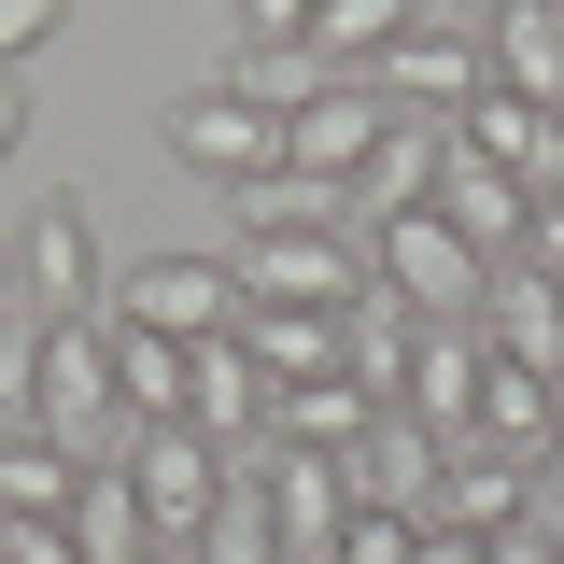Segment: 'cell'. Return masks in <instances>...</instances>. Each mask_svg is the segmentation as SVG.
<instances>
[{"label":"cell","instance_id":"cell-26","mask_svg":"<svg viewBox=\"0 0 564 564\" xmlns=\"http://www.w3.org/2000/svg\"><path fill=\"white\" fill-rule=\"evenodd\" d=\"M339 325L352 311H240V352L269 381H311V367H339Z\"/></svg>","mask_w":564,"mask_h":564},{"label":"cell","instance_id":"cell-35","mask_svg":"<svg viewBox=\"0 0 564 564\" xmlns=\"http://www.w3.org/2000/svg\"><path fill=\"white\" fill-rule=\"evenodd\" d=\"M29 141V70H0V155Z\"/></svg>","mask_w":564,"mask_h":564},{"label":"cell","instance_id":"cell-7","mask_svg":"<svg viewBox=\"0 0 564 564\" xmlns=\"http://www.w3.org/2000/svg\"><path fill=\"white\" fill-rule=\"evenodd\" d=\"M113 311L155 325V339H226L240 325V269L226 254H141V269H113Z\"/></svg>","mask_w":564,"mask_h":564},{"label":"cell","instance_id":"cell-6","mask_svg":"<svg viewBox=\"0 0 564 564\" xmlns=\"http://www.w3.org/2000/svg\"><path fill=\"white\" fill-rule=\"evenodd\" d=\"M367 85H381V113L452 128V113L480 99V29H466V14H423V29H395V43H381V70H367Z\"/></svg>","mask_w":564,"mask_h":564},{"label":"cell","instance_id":"cell-9","mask_svg":"<svg viewBox=\"0 0 564 564\" xmlns=\"http://www.w3.org/2000/svg\"><path fill=\"white\" fill-rule=\"evenodd\" d=\"M480 352L494 367H551L564 381V269H536V254H494V282H480Z\"/></svg>","mask_w":564,"mask_h":564},{"label":"cell","instance_id":"cell-2","mask_svg":"<svg viewBox=\"0 0 564 564\" xmlns=\"http://www.w3.org/2000/svg\"><path fill=\"white\" fill-rule=\"evenodd\" d=\"M43 437H57L70 466H128V395H113V311H70L43 325Z\"/></svg>","mask_w":564,"mask_h":564},{"label":"cell","instance_id":"cell-3","mask_svg":"<svg viewBox=\"0 0 564 564\" xmlns=\"http://www.w3.org/2000/svg\"><path fill=\"white\" fill-rule=\"evenodd\" d=\"M367 282H381L395 311H423V325H466V311H480V282H494V254L423 198V212H395V226H367Z\"/></svg>","mask_w":564,"mask_h":564},{"label":"cell","instance_id":"cell-22","mask_svg":"<svg viewBox=\"0 0 564 564\" xmlns=\"http://www.w3.org/2000/svg\"><path fill=\"white\" fill-rule=\"evenodd\" d=\"M141 551H155V522H141L128 466H85L70 480V564H141Z\"/></svg>","mask_w":564,"mask_h":564},{"label":"cell","instance_id":"cell-25","mask_svg":"<svg viewBox=\"0 0 564 564\" xmlns=\"http://www.w3.org/2000/svg\"><path fill=\"white\" fill-rule=\"evenodd\" d=\"M212 85H240L254 113H296V99H325L339 70L311 57V43H240V29H226V70H212Z\"/></svg>","mask_w":564,"mask_h":564},{"label":"cell","instance_id":"cell-29","mask_svg":"<svg viewBox=\"0 0 564 564\" xmlns=\"http://www.w3.org/2000/svg\"><path fill=\"white\" fill-rule=\"evenodd\" d=\"M410 551H423V522H410V508H352L325 564H410Z\"/></svg>","mask_w":564,"mask_h":564},{"label":"cell","instance_id":"cell-15","mask_svg":"<svg viewBox=\"0 0 564 564\" xmlns=\"http://www.w3.org/2000/svg\"><path fill=\"white\" fill-rule=\"evenodd\" d=\"M269 522H282V564H325L352 522V466L339 452H269Z\"/></svg>","mask_w":564,"mask_h":564},{"label":"cell","instance_id":"cell-4","mask_svg":"<svg viewBox=\"0 0 564 564\" xmlns=\"http://www.w3.org/2000/svg\"><path fill=\"white\" fill-rule=\"evenodd\" d=\"M14 311H43V325H70V311H113L99 212H85V198H43L29 226H14Z\"/></svg>","mask_w":564,"mask_h":564},{"label":"cell","instance_id":"cell-40","mask_svg":"<svg viewBox=\"0 0 564 564\" xmlns=\"http://www.w3.org/2000/svg\"><path fill=\"white\" fill-rule=\"evenodd\" d=\"M0 296H14V254H0Z\"/></svg>","mask_w":564,"mask_h":564},{"label":"cell","instance_id":"cell-33","mask_svg":"<svg viewBox=\"0 0 564 564\" xmlns=\"http://www.w3.org/2000/svg\"><path fill=\"white\" fill-rule=\"evenodd\" d=\"M0 564H70V522H0Z\"/></svg>","mask_w":564,"mask_h":564},{"label":"cell","instance_id":"cell-41","mask_svg":"<svg viewBox=\"0 0 564 564\" xmlns=\"http://www.w3.org/2000/svg\"><path fill=\"white\" fill-rule=\"evenodd\" d=\"M0 311H14V296H0Z\"/></svg>","mask_w":564,"mask_h":564},{"label":"cell","instance_id":"cell-36","mask_svg":"<svg viewBox=\"0 0 564 564\" xmlns=\"http://www.w3.org/2000/svg\"><path fill=\"white\" fill-rule=\"evenodd\" d=\"M410 564H480V536H452V522H423V551Z\"/></svg>","mask_w":564,"mask_h":564},{"label":"cell","instance_id":"cell-23","mask_svg":"<svg viewBox=\"0 0 564 564\" xmlns=\"http://www.w3.org/2000/svg\"><path fill=\"white\" fill-rule=\"evenodd\" d=\"M70 480L85 466H70L43 423H0V522H70Z\"/></svg>","mask_w":564,"mask_h":564},{"label":"cell","instance_id":"cell-31","mask_svg":"<svg viewBox=\"0 0 564 564\" xmlns=\"http://www.w3.org/2000/svg\"><path fill=\"white\" fill-rule=\"evenodd\" d=\"M522 254H536V269H564V170H536V184H522Z\"/></svg>","mask_w":564,"mask_h":564},{"label":"cell","instance_id":"cell-39","mask_svg":"<svg viewBox=\"0 0 564 564\" xmlns=\"http://www.w3.org/2000/svg\"><path fill=\"white\" fill-rule=\"evenodd\" d=\"M536 522H551V536H564V508H551V494H536Z\"/></svg>","mask_w":564,"mask_h":564},{"label":"cell","instance_id":"cell-34","mask_svg":"<svg viewBox=\"0 0 564 564\" xmlns=\"http://www.w3.org/2000/svg\"><path fill=\"white\" fill-rule=\"evenodd\" d=\"M480 564H564V536L551 522H508V536H480Z\"/></svg>","mask_w":564,"mask_h":564},{"label":"cell","instance_id":"cell-16","mask_svg":"<svg viewBox=\"0 0 564 564\" xmlns=\"http://www.w3.org/2000/svg\"><path fill=\"white\" fill-rule=\"evenodd\" d=\"M437 452H452V437H423L410 410H381V423L339 452V466H352V508H410V522H423V494H437Z\"/></svg>","mask_w":564,"mask_h":564},{"label":"cell","instance_id":"cell-12","mask_svg":"<svg viewBox=\"0 0 564 564\" xmlns=\"http://www.w3.org/2000/svg\"><path fill=\"white\" fill-rule=\"evenodd\" d=\"M437 155H452V128H423V113H381V141L352 155L339 212H352V226H395V212H423V198H437Z\"/></svg>","mask_w":564,"mask_h":564},{"label":"cell","instance_id":"cell-28","mask_svg":"<svg viewBox=\"0 0 564 564\" xmlns=\"http://www.w3.org/2000/svg\"><path fill=\"white\" fill-rule=\"evenodd\" d=\"M0 423H43V311H0Z\"/></svg>","mask_w":564,"mask_h":564},{"label":"cell","instance_id":"cell-37","mask_svg":"<svg viewBox=\"0 0 564 564\" xmlns=\"http://www.w3.org/2000/svg\"><path fill=\"white\" fill-rule=\"evenodd\" d=\"M423 14H466V29H480V14H494V0H423Z\"/></svg>","mask_w":564,"mask_h":564},{"label":"cell","instance_id":"cell-27","mask_svg":"<svg viewBox=\"0 0 564 564\" xmlns=\"http://www.w3.org/2000/svg\"><path fill=\"white\" fill-rule=\"evenodd\" d=\"M198 564H282V522H269V480H226L212 494V522L184 536Z\"/></svg>","mask_w":564,"mask_h":564},{"label":"cell","instance_id":"cell-19","mask_svg":"<svg viewBox=\"0 0 564 564\" xmlns=\"http://www.w3.org/2000/svg\"><path fill=\"white\" fill-rule=\"evenodd\" d=\"M452 141H466V155H494V170H522V184H536V170H564V113L508 99V85H480V99L452 113Z\"/></svg>","mask_w":564,"mask_h":564},{"label":"cell","instance_id":"cell-13","mask_svg":"<svg viewBox=\"0 0 564 564\" xmlns=\"http://www.w3.org/2000/svg\"><path fill=\"white\" fill-rule=\"evenodd\" d=\"M480 85L564 113V0H494V14H480Z\"/></svg>","mask_w":564,"mask_h":564},{"label":"cell","instance_id":"cell-8","mask_svg":"<svg viewBox=\"0 0 564 564\" xmlns=\"http://www.w3.org/2000/svg\"><path fill=\"white\" fill-rule=\"evenodd\" d=\"M128 494H141L155 536H198L212 494H226V437H198V423H141V437H128Z\"/></svg>","mask_w":564,"mask_h":564},{"label":"cell","instance_id":"cell-21","mask_svg":"<svg viewBox=\"0 0 564 564\" xmlns=\"http://www.w3.org/2000/svg\"><path fill=\"white\" fill-rule=\"evenodd\" d=\"M184 381H198V339H155V325L113 311V395H128V423H184Z\"/></svg>","mask_w":564,"mask_h":564},{"label":"cell","instance_id":"cell-30","mask_svg":"<svg viewBox=\"0 0 564 564\" xmlns=\"http://www.w3.org/2000/svg\"><path fill=\"white\" fill-rule=\"evenodd\" d=\"M57 29H70V0H0V70H29Z\"/></svg>","mask_w":564,"mask_h":564},{"label":"cell","instance_id":"cell-11","mask_svg":"<svg viewBox=\"0 0 564 564\" xmlns=\"http://www.w3.org/2000/svg\"><path fill=\"white\" fill-rule=\"evenodd\" d=\"M381 410H410L423 437H466V410H480V325H423L410 311V352H395V395Z\"/></svg>","mask_w":564,"mask_h":564},{"label":"cell","instance_id":"cell-38","mask_svg":"<svg viewBox=\"0 0 564 564\" xmlns=\"http://www.w3.org/2000/svg\"><path fill=\"white\" fill-rule=\"evenodd\" d=\"M141 564H198V551H184V536H155V551H141Z\"/></svg>","mask_w":564,"mask_h":564},{"label":"cell","instance_id":"cell-10","mask_svg":"<svg viewBox=\"0 0 564 564\" xmlns=\"http://www.w3.org/2000/svg\"><path fill=\"white\" fill-rule=\"evenodd\" d=\"M536 466L522 452H494V437H452L437 452V494H423V522H452V536H508V522H536Z\"/></svg>","mask_w":564,"mask_h":564},{"label":"cell","instance_id":"cell-20","mask_svg":"<svg viewBox=\"0 0 564 564\" xmlns=\"http://www.w3.org/2000/svg\"><path fill=\"white\" fill-rule=\"evenodd\" d=\"M437 212H452L480 254H522V170H494V155H466V141L437 155Z\"/></svg>","mask_w":564,"mask_h":564},{"label":"cell","instance_id":"cell-1","mask_svg":"<svg viewBox=\"0 0 564 564\" xmlns=\"http://www.w3.org/2000/svg\"><path fill=\"white\" fill-rule=\"evenodd\" d=\"M240 311H367V226H240L226 240Z\"/></svg>","mask_w":564,"mask_h":564},{"label":"cell","instance_id":"cell-14","mask_svg":"<svg viewBox=\"0 0 564 564\" xmlns=\"http://www.w3.org/2000/svg\"><path fill=\"white\" fill-rule=\"evenodd\" d=\"M367 141H381V85H325V99H296V113H282V170H296V184H352V155H367Z\"/></svg>","mask_w":564,"mask_h":564},{"label":"cell","instance_id":"cell-18","mask_svg":"<svg viewBox=\"0 0 564 564\" xmlns=\"http://www.w3.org/2000/svg\"><path fill=\"white\" fill-rule=\"evenodd\" d=\"M367 423H381V395L352 381V352H339V367H311V381H282V395H269V437H282V452H352Z\"/></svg>","mask_w":564,"mask_h":564},{"label":"cell","instance_id":"cell-32","mask_svg":"<svg viewBox=\"0 0 564 564\" xmlns=\"http://www.w3.org/2000/svg\"><path fill=\"white\" fill-rule=\"evenodd\" d=\"M240 43H311V0H226Z\"/></svg>","mask_w":564,"mask_h":564},{"label":"cell","instance_id":"cell-5","mask_svg":"<svg viewBox=\"0 0 564 564\" xmlns=\"http://www.w3.org/2000/svg\"><path fill=\"white\" fill-rule=\"evenodd\" d=\"M170 155H184L198 184L240 198V184H269V170H282V113H254L240 85H184V99H170Z\"/></svg>","mask_w":564,"mask_h":564},{"label":"cell","instance_id":"cell-17","mask_svg":"<svg viewBox=\"0 0 564 564\" xmlns=\"http://www.w3.org/2000/svg\"><path fill=\"white\" fill-rule=\"evenodd\" d=\"M466 437L522 452V466H551V437H564V381H551V367H494V352H480V410H466Z\"/></svg>","mask_w":564,"mask_h":564},{"label":"cell","instance_id":"cell-24","mask_svg":"<svg viewBox=\"0 0 564 564\" xmlns=\"http://www.w3.org/2000/svg\"><path fill=\"white\" fill-rule=\"evenodd\" d=\"M395 29H423V0H311V57L352 70V85L381 70V43H395Z\"/></svg>","mask_w":564,"mask_h":564}]
</instances>
